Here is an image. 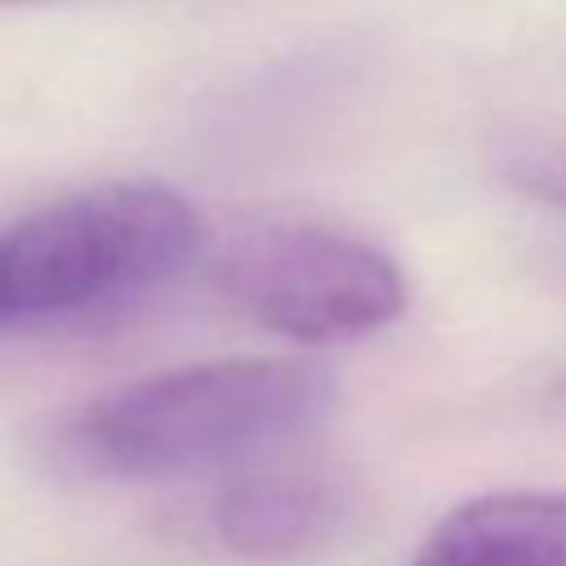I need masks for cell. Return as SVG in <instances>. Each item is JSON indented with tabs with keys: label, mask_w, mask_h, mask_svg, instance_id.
<instances>
[{
	"label": "cell",
	"mask_w": 566,
	"mask_h": 566,
	"mask_svg": "<svg viewBox=\"0 0 566 566\" xmlns=\"http://www.w3.org/2000/svg\"><path fill=\"white\" fill-rule=\"evenodd\" d=\"M407 566H566V495L495 491L464 500Z\"/></svg>",
	"instance_id": "cell-5"
},
{
	"label": "cell",
	"mask_w": 566,
	"mask_h": 566,
	"mask_svg": "<svg viewBox=\"0 0 566 566\" xmlns=\"http://www.w3.org/2000/svg\"><path fill=\"white\" fill-rule=\"evenodd\" d=\"M203 243L199 208L159 181H106L0 230V332L80 318L168 283Z\"/></svg>",
	"instance_id": "cell-2"
},
{
	"label": "cell",
	"mask_w": 566,
	"mask_h": 566,
	"mask_svg": "<svg viewBox=\"0 0 566 566\" xmlns=\"http://www.w3.org/2000/svg\"><path fill=\"white\" fill-rule=\"evenodd\" d=\"M358 491L332 473H256L212 504V535L234 557L296 562L340 544L358 522Z\"/></svg>",
	"instance_id": "cell-4"
},
{
	"label": "cell",
	"mask_w": 566,
	"mask_h": 566,
	"mask_svg": "<svg viewBox=\"0 0 566 566\" xmlns=\"http://www.w3.org/2000/svg\"><path fill=\"white\" fill-rule=\"evenodd\" d=\"M500 168H504V181L513 190H522L526 199H539V203L566 212V137L517 142L500 159Z\"/></svg>",
	"instance_id": "cell-6"
},
{
	"label": "cell",
	"mask_w": 566,
	"mask_h": 566,
	"mask_svg": "<svg viewBox=\"0 0 566 566\" xmlns=\"http://www.w3.org/2000/svg\"><path fill=\"white\" fill-rule=\"evenodd\" d=\"M9 4H44V0H0V9H9Z\"/></svg>",
	"instance_id": "cell-7"
},
{
	"label": "cell",
	"mask_w": 566,
	"mask_h": 566,
	"mask_svg": "<svg viewBox=\"0 0 566 566\" xmlns=\"http://www.w3.org/2000/svg\"><path fill=\"white\" fill-rule=\"evenodd\" d=\"M336 407L323 367L296 358H221L119 385L80 407L57 451L115 482H168L230 469L310 438Z\"/></svg>",
	"instance_id": "cell-1"
},
{
	"label": "cell",
	"mask_w": 566,
	"mask_h": 566,
	"mask_svg": "<svg viewBox=\"0 0 566 566\" xmlns=\"http://www.w3.org/2000/svg\"><path fill=\"white\" fill-rule=\"evenodd\" d=\"M221 292L261 327L292 340H349L407 310L398 261L332 226H261L217 261Z\"/></svg>",
	"instance_id": "cell-3"
}]
</instances>
